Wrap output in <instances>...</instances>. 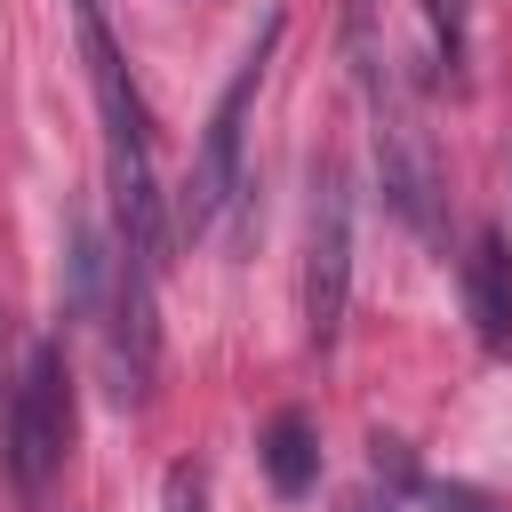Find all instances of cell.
I'll return each instance as SVG.
<instances>
[{
    "mask_svg": "<svg viewBox=\"0 0 512 512\" xmlns=\"http://www.w3.org/2000/svg\"><path fill=\"white\" fill-rule=\"evenodd\" d=\"M72 24H80V56H88V88H96V120H104V184H112L120 248L144 256L152 272H168L176 224H168V200H160V176H152L144 96H136L128 56H120V40H112V24H104V0H72Z\"/></svg>",
    "mask_w": 512,
    "mask_h": 512,
    "instance_id": "obj_1",
    "label": "cell"
},
{
    "mask_svg": "<svg viewBox=\"0 0 512 512\" xmlns=\"http://www.w3.org/2000/svg\"><path fill=\"white\" fill-rule=\"evenodd\" d=\"M344 40H352V64H360V96H368L376 184H384V200H392L400 224H416L424 240H440V152H432V128H424L416 96H408V72L376 40V8L368 0L344 8Z\"/></svg>",
    "mask_w": 512,
    "mask_h": 512,
    "instance_id": "obj_2",
    "label": "cell"
},
{
    "mask_svg": "<svg viewBox=\"0 0 512 512\" xmlns=\"http://www.w3.org/2000/svg\"><path fill=\"white\" fill-rule=\"evenodd\" d=\"M272 48H280V16H264V32L248 40V56L232 64V80L216 88V104H208V128H200V152H192V176H184V192H176V224L200 240V232H216L224 224V208H232V192H240V144H248V104H256V88H264V64H272Z\"/></svg>",
    "mask_w": 512,
    "mask_h": 512,
    "instance_id": "obj_3",
    "label": "cell"
},
{
    "mask_svg": "<svg viewBox=\"0 0 512 512\" xmlns=\"http://www.w3.org/2000/svg\"><path fill=\"white\" fill-rule=\"evenodd\" d=\"M64 448H72V376L56 344H32L8 384V480L24 496H48V480L64 472Z\"/></svg>",
    "mask_w": 512,
    "mask_h": 512,
    "instance_id": "obj_4",
    "label": "cell"
},
{
    "mask_svg": "<svg viewBox=\"0 0 512 512\" xmlns=\"http://www.w3.org/2000/svg\"><path fill=\"white\" fill-rule=\"evenodd\" d=\"M352 304V184L344 160H312V208H304V336L328 352Z\"/></svg>",
    "mask_w": 512,
    "mask_h": 512,
    "instance_id": "obj_5",
    "label": "cell"
},
{
    "mask_svg": "<svg viewBox=\"0 0 512 512\" xmlns=\"http://www.w3.org/2000/svg\"><path fill=\"white\" fill-rule=\"evenodd\" d=\"M464 312H472V336L488 360H512V248L504 232H472V256H464Z\"/></svg>",
    "mask_w": 512,
    "mask_h": 512,
    "instance_id": "obj_6",
    "label": "cell"
},
{
    "mask_svg": "<svg viewBox=\"0 0 512 512\" xmlns=\"http://www.w3.org/2000/svg\"><path fill=\"white\" fill-rule=\"evenodd\" d=\"M264 472H272L280 496H304V488L320 480V440H312V424H304L296 408L264 424Z\"/></svg>",
    "mask_w": 512,
    "mask_h": 512,
    "instance_id": "obj_7",
    "label": "cell"
},
{
    "mask_svg": "<svg viewBox=\"0 0 512 512\" xmlns=\"http://www.w3.org/2000/svg\"><path fill=\"white\" fill-rule=\"evenodd\" d=\"M424 24H432L440 72H456V64H464V8H456V0H424Z\"/></svg>",
    "mask_w": 512,
    "mask_h": 512,
    "instance_id": "obj_8",
    "label": "cell"
},
{
    "mask_svg": "<svg viewBox=\"0 0 512 512\" xmlns=\"http://www.w3.org/2000/svg\"><path fill=\"white\" fill-rule=\"evenodd\" d=\"M160 512H208V472L200 464H168L160 472Z\"/></svg>",
    "mask_w": 512,
    "mask_h": 512,
    "instance_id": "obj_9",
    "label": "cell"
},
{
    "mask_svg": "<svg viewBox=\"0 0 512 512\" xmlns=\"http://www.w3.org/2000/svg\"><path fill=\"white\" fill-rule=\"evenodd\" d=\"M424 504H432V512H504L488 488H464V480H440V488H424Z\"/></svg>",
    "mask_w": 512,
    "mask_h": 512,
    "instance_id": "obj_10",
    "label": "cell"
},
{
    "mask_svg": "<svg viewBox=\"0 0 512 512\" xmlns=\"http://www.w3.org/2000/svg\"><path fill=\"white\" fill-rule=\"evenodd\" d=\"M344 512H392V496H384V504H376V496H368V488H360V496H352V504H344Z\"/></svg>",
    "mask_w": 512,
    "mask_h": 512,
    "instance_id": "obj_11",
    "label": "cell"
}]
</instances>
